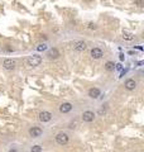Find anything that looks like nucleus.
<instances>
[{"label": "nucleus", "mask_w": 144, "mask_h": 152, "mask_svg": "<svg viewBox=\"0 0 144 152\" xmlns=\"http://www.w3.org/2000/svg\"><path fill=\"white\" fill-rule=\"evenodd\" d=\"M9 152H18V151H17L15 148H12V150H10V151H9Z\"/></svg>", "instance_id": "nucleus-19"}, {"label": "nucleus", "mask_w": 144, "mask_h": 152, "mask_svg": "<svg viewBox=\"0 0 144 152\" xmlns=\"http://www.w3.org/2000/svg\"><path fill=\"white\" fill-rule=\"evenodd\" d=\"M123 38L125 41H133L134 40V34L129 31H123Z\"/></svg>", "instance_id": "nucleus-12"}, {"label": "nucleus", "mask_w": 144, "mask_h": 152, "mask_svg": "<svg viewBox=\"0 0 144 152\" xmlns=\"http://www.w3.org/2000/svg\"><path fill=\"white\" fill-rule=\"evenodd\" d=\"M100 94H101V91H100V89H97V87H91V89H88V91H87V95L91 98V99H97L99 96H100Z\"/></svg>", "instance_id": "nucleus-9"}, {"label": "nucleus", "mask_w": 144, "mask_h": 152, "mask_svg": "<svg viewBox=\"0 0 144 152\" xmlns=\"http://www.w3.org/2000/svg\"><path fill=\"white\" fill-rule=\"evenodd\" d=\"M90 55H91V57L94 58V60H99V58H101L104 56V52H102L101 48L95 47V48H92V50H91Z\"/></svg>", "instance_id": "nucleus-6"}, {"label": "nucleus", "mask_w": 144, "mask_h": 152, "mask_svg": "<svg viewBox=\"0 0 144 152\" xmlns=\"http://www.w3.org/2000/svg\"><path fill=\"white\" fill-rule=\"evenodd\" d=\"M3 66L5 70H13V68L15 67V61L12 60V58H6V60H4Z\"/></svg>", "instance_id": "nucleus-10"}, {"label": "nucleus", "mask_w": 144, "mask_h": 152, "mask_svg": "<svg viewBox=\"0 0 144 152\" xmlns=\"http://www.w3.org/2000/svg\"><path fill=\"white\" fill-rule=\"evenodd\" d=\"M43 133L42 128H39V127H32L31 129H29V136L32 137V138H37Z\"/></svg>", "instance_id": "nucleus-8"}, {"label": "nucleus", "mask_w": 144, "mask_h": 152, "mask_svg": "<svg viewBox=\"0 0 144 152\" xmlns=\"http://www.w3.org/2000/svg\"><path fill=\"white\" fill-rule=\"evenodd\" d=\"M58 56H59V52L56 50V48H52V50L48 52V57L49 58H57Z\"/></svg>", "instance_id": "nucleus-13"}, {"label": "nucleus", "mask_w": 144, "mask_h": 152, "mask_svg": "<svg viewBox=\"0 0 144 152\" xmlns=\"http://www.w3.org/2000/svg\"><path fill=\"white\" fill-rule=\"evenodd\" d=\"M114 67H115V65H114V62H111V61L106 62V65H105V68H106L107 71H113V70H114Z\"/></svg>", "instance_id": "nucleus-14"}, {"label": "nucleus", "mask_w": 144, "mask_h": 152, "mask_svg": "<svg viewBox=\"0 0 144 152\" xmlns=\"http://www.w3.org/2000/svg\"><path fill=\"white\" fill-rule=\"evenodd\" d=\"M42 63V57L39 55H33L28 58V65L31 67H37Z\"/></svg>", "instance_id": "nucleus-2"}, {"label": "nucleus", "mask_w": 144, "mask_h": 152, "mask_svg": "<svg viewBox=\"0 0 144 152\" xmlns=\"http://www.w3.org/2000/svg\"><path fill=\"white\" fill-rule=\"evenodd\" d=\"M81 118L83 122H86V123H91V122H94V119H95V113L91 112V110H86L82 113Z\"/></svg>", "instance_id": "nucleus-3"}, {"label": "nucleus", "mask_w": 144, "mask_h": 152, "mask_svg": "<svg viewBox=\"0 0 144 152\" xmlns=\"http://www.w3.org/2000/svg\"><path fill=\"white\" fill-rule=\"evenodd\" d=\"M54 139H56V142H57L59 146H64V145H67V143H68L69 137H68L67 133H64V132H59V133L56 134Z\"/></svg>", "instance_id": "nucleus-1"}, {"label": "nucleus", "mask_w": 144, "mask_h": 152, "mask_svg": "<svg viewBox=\"0 0 144 152\" xmlns=\"http://www.w3.org/2000/svg\"><path fill=\"white\" fill-rule=\"evenodd\" d=\"M31 152H42V147L39 145H36L31 148Z\"/></svg>", "instance_id": "nucleus-15"}, {"label": "nucleus", "mask_w": 144, "mask_h": 152, "mask_svg": "<svg viewBox=\"0 0 144 152\" xmlns=\"http://www.w3.org/2000/svg\"><path fill=\"white\" fill-rule=\"evenodd\" d=\"M76 126H77V124H76V122H75V123H71V124H69L68 128H69V129H73V128H76Z\"/></svg>", "instance_id": "nucleus-18"}, {"label": "nucleus", "mask_w": 144, "mask_h": 152, "mask_svg": "<svg viewBox=\"0 0 144 152\" xmlns=\"http://www.w3.org/2000/svg\"><path fill=\"white\" fill-rule=\"evenodd\" d=\"M124 86H125V89L128 91H133V90L137 89V81L134 79H128L125 81V84H124Z\"/></svg>", "instance_id": "nucleus-7"}, {"label": "nucleus", "mask_w": 144, "mask_h": 152, "mask_svg": "<svg viewBox=\"0 0 144 152\" xmlns=\"http://www.w3.org/2000/svg\"><path fill=\"white\" fill-rule=\"evenodd\" d=\"M88 28H90V29H96V24H94V23H88Z\"/></svg>", "instance_id": "nucleus-17"}, {"label": "nucleus", "mask_w": 144, "mask_h": 152, "mask_svg": "<svg viewBox=\"0 0 144 152\" xmlns=\"http://www.w3.org/2000/svg\"><path fill=\"white\" fill-rule=\"evenodd\" d=\"M52 113H49V112H47V110H43V112H41L38 114V119L41 120V122H43V123H47V122H49L52 119Z\"/></svg>", "instance_id": "nucleus-4"}, {"label": "nucleus", "mask_w": 144, "mask_h": 152, "mask_svg": "<svg viewBox=\"0 0 144 152\" xmlns=\"http://www.w3.org/2000/svg\"><path fill=\"white\" fill-rule=\"evenodd\" d=\"M46 48H47V46H46V45H39V46L37 47V50H38V51H44Z\"/></svg>", "instance_id": "nucleus-16"}, {"label": "nucleus", "mask_w": 144, "mask_h": 152, "mask_svg": "<svg viewBox=\"0 0 144 152\" xmlns=\"http://www.w3.org/2000/svg\"><path fill=\"white\" fill-rule=\"evenodd\" d=\"M86 48H87V46H86V43L83 41H78V42H76L75 45H73V50L77 51V52H82V51H85Z\"/></svg>", "instance_id": "nucleus-11"}, {"label": "nucleus", "mask_w": 144, "mask_h": 152, "mask_svg": "<svg viewBox=\"0 0 144 152\" xmlns=\"http://www.w3.org/2000/svg\"><path fill=\"white\" fill-rule=\"evenodd\" d=\"M72 109H73L72 103H68V101H64L59 105V112H61L62 114H67V113H69Z\"/></svg>", "instance_id": "nucleus-5"}]
</instances>
